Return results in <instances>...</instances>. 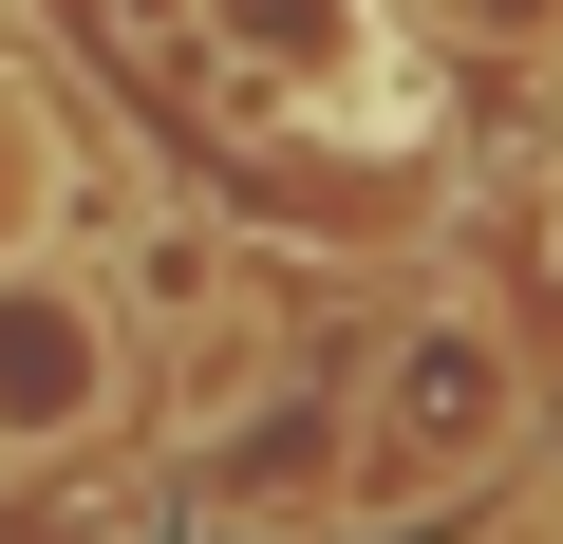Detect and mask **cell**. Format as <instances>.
I'll return each instance as SVG.
<instances>
[{"label": "cell", "instance_id": "1", "mask_svg": "<svg viewBox=\"0 0 563 544\" xmlns=\"http://www.w3.org/2000/svg\"><path fill=\"white\" fill-rule=\"evenodd\" d=\"M544 432V376H526V320L507 301H413L357 395H339V525H432L470 488H507Z\"/></svg>", "mask_w": 563, "mask_h": 544}, {"label": "cell", "instance_id": "2", "mask_svg": "<svg viewBox=\"0 0 563 544\" xmlns=\"http://www.w3.org/2000/svg\"><path fill=\"white\" fill-rule=\"evenodd\" d=\"M132 413V301L57 244H0V469H76Z\"/></svg>", "mask_w": 563, "mask_h": 544}, {"label": "cell", "instance_id": "3", "mask_svg": "<svg viewBox=\"0 0 563 544\" xmlns=\"http://www.w3.org/2000/svg\"><path fill=\"white\" fill-rule=\"evenodd\" d=\"M188 38L225 95H320V113H395V57H413L395 0H188Z\"/></svg>", "mask_w": 563, "mask_h": 544}, {"label": "cell", "instance_id": "4", "mask_svg": "<svg viewBox=\"0 0 563 544\" xmlns=\"http://www.w3.org/2000/svg\"><path fill=\"white\" fill-rule=\"evenodd\" d=\"M451 76H563V0H395Z\"/></svg>", "mask_w": 563, "mask_h": 544}, {"label": "cell", "instance_id": "5", "mask_svg": "<svg viewBox=\"0 0 563 544\" xmlns=\"http://www.w3.org/2000/svg\"><path fill=\"white\" fill-rule=\"evenodd\" d=\"M0 544H151V507H132V488H20Z\"/></svg>", "mask_w": 563, "mask_h": 544}]
</instances>
